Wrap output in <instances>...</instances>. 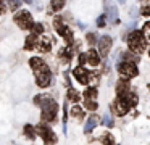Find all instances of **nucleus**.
<instances>
[{"label":"nucleus","mask_w":150,"mask_h":145,"mask_svg":"<svg viewBox=\"0 0 150 145\" xmlns=\"http://www.w3.org/2000/svg\"><path fill=\"white\" fill-rule=\"evenodd\" d=\"M13 21L16 23V26L20 29H23V31L31 29L34 24L33 16H31V13L28 11V10H16V13H15V16H13Z\"/></svg>","instance_id":"4"},{"label":"nucleus","mask_w":150,"mask_h":145,"mask_svg":"<svg viewBox=\"0 0 150 145\" xmlns=\"http://www.w3.org/2000/svg\"><path fill=\"white\" fill-rule=\"evenodd\" d=\"M123 58H124V61H131V63H137L139 61V58H140V55H137V53H134V52H126V53L123 55Z\"/></svg>","instance_id":"20"},{"label":"nucleus","mask_w":150,"mask_h":145,"mask_svg":"<svg viewBox=\"0 0 150 145\" xmlns=\"http://www.w3.org/2000/svg\"><path fill=\"white\" fill-rule=\"evenodd\" d=\"M142 35L145 37V40L147 42H150V21H147L145 24H144V28H142Z\"/></svg>","instance_id":"25"},{"label":"nucleus","mask_w":150,"mask_h":145,"mask_svg":"<svg viewBox=\"0 0 150 145\" xmlns=\"http://www.w3.org/2000/svg\"><path fill=\"white\" fill-rule=\"evenodd\" d=\"M36 45H37V34L31 32L26 37V42H24V50H34Z\"/></svg>","instance_id":"14"},{"label":"nucleus","mask_w":150,"mask_h":145,"mask_svg":"<svg viewBox=\"0 0 150 145\" xmlns=\"http://www.w3.org/2000/svg\"><path fill=\"white\" fill-rule=\"evenodd\" d=\"M5 0H0V15H5Z\"/></svg>","instance_id":"33"},{"label":"nucleus","mask_w":150,"mask_h":145,"mask_svg":"<svg viewBox=\"0 0 150 145\" xmlns=\"http://www.w3.org/2000/svg\"><path fill=\"white\" fill-rule=\"evenodd\" d=\"M118 73L121 74V77L123 79H132V77H136L137 74H139V71H137V66L136 63H131V61H123V63L118 64Z\"/></svg>","instance_id":"6"},{"label":"nucleus","mask_w":150,"mask_h":145,"mask_svg":"<svg viewBox=\"0 0 150 145\" xmlns=\"http://www.w3.org/2000/svg\"><path fill=\"white\" fill-rule=\"evenodd\" d=\"M102 124L107 126V127H113L115 122H113V118H111L110 113H107V115H103V118H102Z\"/></svg>","instance_id":"23"},{"label":"nucleus","mask_w":150,"mask_h":145,"mask_svg":"<svg viewBox=\"0 0 150 145\" xmlns=\"http://www.w3.org/2000/svg\"><path fill=\"white\" fill-rule=\"evenodd\" d=\"M34 103L40 106V118L42 122H53L57 119V113H58V105L57 102L47 93H40V95L34 97Z\"/></svg>","instance_id":"1"},{"label":"nucleus","mask_w":150,"mask_h":145,"mask_svg":"<svg viewBox=\"0 0 150 145\" xmlns=\"http://www.w3.org/2000/svg\"><path fill=\"white\" fill-rule=\"evenodd\" d=\"M71 116H74V118H79V119H81V118H82V110L79 108V106H73Z\"/></svg>","instance_id":"29"},{"label":"nucleus","mask_w":150,"mask_h":145,"mask_svg":"<svg viewBox=\"0 0 150 145\" xmlns=\"http://www.w3.org/2000/svg\"><path fill=\"white\" fill-rule=\"evenodd\" d=\"M7 3H8V8H10L11 11H16L21 5V0H7Z\"/></svg>","instance_id":"26"},{"label":"nucleus","mask_w":150,"mask_h":145,"mask_svg":"<svg viewBox=\"0 0 150 145\" xmlns=\"http://www.w3.org/2000/svg\"><path fill=\"white\" fill-rule=\"evenodd\" d=\"M105 21H107V16H105V15L98 16V18H97V26H98V28H103V26L107 24Z\"/></svg>","instance_id":"31"},{"label":"nucleus","mask_w":150,"mask_h":145,"mask_svg":"<svg viewBox=\"0 0 150 145\" xmlns=\"http://www.w3.org/2000/svg\"><path fill=\"white\" fill-rule=\"evenodd\" d=\"M29 66L34 71V77H36V82L39 87H49L50 81H52V73H50V68L40 60L39 57H33L29 60Z\"/></svg>","instance_id":"2"},{"label":"nucleus","mask_w":150,"mask_h":145,"mask_svg":"<svg viewBox=\"0 0 150 145\" xmlns=\"http://www.w3.org/2000/svg\"><path fill=\"white\" fill-rule=\"evenodd\" d=\"M140 15H144V16H150V0H144L142 8H140Z\"/></svg>","instance_id":"24"},{"label":"nucleus","mask_w":150,"mask_h":145,"mask_svg":"<svg viewBox=\"0 0 150 145\" xmlns=\"http://www.w3.org/2000/svg\"><path fill=\"white\" fill-rule=\"evenodd\" d=\"M73 76L76 77V81H78L79 84H89V76H91V71H87L84 66H78L73 69Z\"/></svg>","instance_id":"8"},{"label":"nucleus","mask_w":150,"mask_h":145,"mask_svg":"<svg viewBox=\"0 0 150 145\" xmlns=\"http://www.w3.org/2000/svg\"><path fill=\"white\" fill-rule=\"evenodd\" d=\"M24 2H26V3H31V2H33V0H24Z\"/></svg>","instance_id":"35"},{"label":"nucleus","mask_w":150,"mask_h":145,"mask_svg":"<svg viewBox=\"0 0 150 145\" xmlns=\"http://www.w3.org/2000/svg\"><path fill=\"white\" fill-rule=\"evenodd\" d=\"M53 28H55V31L58 32L60 35H63V37H65V35L68 34L69 31H71V29H69L68 26H66V23L63 21V19L60 18V16H57V18L53 19Z\"/></svg>","instance_id":"9"},{"label":"nucleus","mask_w":150,"mask_h":145,"mask_svg":"<svg viewBox=\"0 0 150 145\" xmlns=\"http://www.w3.org/2000/svg\"><path fill=\"white\" fill-rule=\"evenodd\" d=\"M36 132L42 137V140H44V144H45V145H53L57 142L55 132L50 129V126H47V122H40V124L36 127Z\"/></svg>","instance_id":"5"},{"label":"nucleus","mask_w":150,"mask_h":145,"mask_svg":"<svg viewBox=\"0 0 150 145\" xmlns=\"http://www.w3.org/2000/svg\"><path fill=\"white\" fill-rule=\"evenodd\" d=\"M149 90H150V84H149Z\"/></svg>","instance_id":"37"},{"label":"nucleus","mask_w":150,"mask_h":145,"mask_svg":"<svg viewBox=\"0 0 150 145\" xmlns=\"http://www.w3.org/2000/svg\"><path fill=\"white\" fill-rule=\"evenodd\" d=\"M97 89L95 87H89V89L84 90V100H95L97 98Z\"/></svg>","instance_id":"19"},{"label":"nucleus","mask_w":150,"mask_h":145,"mask_svg":"<svg viewBox=\"0 0 150 145\" xmlns=\"http://www.w3.org/2000/svg\"><path fill=\"white\" fill-rule=\"evenodd\" d=\"M36 47H37V50H39L40 53H47V52H50V40L47 37H44Z\"/></svg>","instance_id":"17"},{"label":"nucleus","mask_w":150,"mask_h":145,"mask_svg":"<svg viewBox=\"0 0 150 145\" xmlns=\"http://www.w3.org/2000/svg\"><path fill=\"white\" fill-rule=\"evenodd\" d=\"M113 110H115V113H116L118 116H124L127 111H129V106L118 97V98L115 100V103H113Z\"/></svg>","instance_id":"11"},{"label":"nucleus","mask_w":150,"mask_h":145,"mask_svg":"<svg viewBox=\"0 0 150 145\" xmlns=\"http://www.w3.org/2000/svg\"><path fill=\"white\" fill-rule=\"evenodd\" d=\"M79 66H84L86 63H87V57H86V53H79Z\"/></svg>","instance_id":"32"},{"label":"nucleus","mask_w":150,"mask_h":145,"mask_svg":"<svg viewBox=\"0 0 150 145\" xmlns=\"http://www.w3.org/2000/svg\"><path fill=\"white\" fill-rule=\"evenodd\" d=\"M124 39L127 40V45H129V50L131 52H134V53H137V55H142L144 52H145L147 40H145V37L142 35V32H140V31L129 32V35H126Z\"/></svg>","instance_id":"3"},{"label":"nucleus","mask_w":150,"mask_h":145,"mask_svg":"<svg viewBox=\"0 0 150 145\" xmlns=\"http://www.w3.org/2000/svg\"><path fill=\"white\" fill-rule=\"evenodd\" d=\"M31 31H33L34 34H37V35L42 34V32H44V24H40V23H34L33 28H31Z\"/></svg>","instance_id":"27"},{"label":"nucleus","mask_w":150,"mask_h":145,"mask_svg":"<svg viewBox=\"0 0 150 145\" xmlns=\"http://www.w3.org/2000/svg\"><path fill=\"white\" fill-rule=\"evenodd\" d=\"M86 39H87L89 45H95V42H97V34H94V32H89V34L86 35Z\"/></svg>","instance_id":"28"},{"label":"nucleus","mask_w":150,"mask_h":145,"mask_svg":"<svg viewBox=\"0 0 150 145\" xmlns=\"http://www.w3.org/2000/svg\"><path fill=\"white\" fill-rule=\"evenodd\" d=\"M111 45H113V39L110 35H102L98 39V55L100 57H108L111 50Z\"/></svg>","instance_id":"7"},{"label":"nucleus","mask_w":150,"mask_h":145,"mask_svg":"<svg viewBox=\"0 0 150 145\" xmlns=\"http://www.w3.org/2000/svg\"><path fill=\"white\" fill-rule=\"evenodd\" d=\"M24 135H26L28 139H31V140H34V137H36V129L31 124H26L24 126Z\"/></svg>","instance_id":"21"},{"label":"nucleus","mask_w":150,"mask_h":145,"mask_svg":"<svg viewBox=\"0 0 150 145\" xmlns=\"http://www.w3.org/2000/svg\"><path fill=\"white\" fill-rule=\"evenodd\" d=\"M86 57H87V63L92 64V66H98V64H100V55H98V52L94 50V48H91V50L86 53Z\"/></svg>","instance_id":"12"},{"label":"nucleus","mask_w":150,"mask_h":145,"mask_svg":"<svg viewBox=\"0 0 150 145\" xmlns=\"http://www.w3.org/2000/svg\"><path fill=\"white\" fill-rule=\"evenodd\" d=\"M84 108L89 110V111H95L98 108V105L95 100H84Z\"/></svg>","instance_id":"22"},{"label":"nucleus","mask_w":150,"mask_h":145,"mask_svg":"<svg viewBox=\"0 0 150 145\" xmlns=\"http://www.w3.org/2000/svg\"><path fill=\"white\" fill-rule=\"evenodd\" d=\"M118 2H120V3H126V0H118Z\"/></svg>","instance_id":"34"},{"label":"nucleus","mask_w":150,"mask_h":145,"mask_svg":"<svg viewBox=\"0 0 150 145\" xmlns=\"http://www.w3.org/2000/svg\"><path fill=\"white\" fill-rule=\"evenodd\" d=\"M118 97H120V98L123 100V102L126 103L127 106H129V110H131V108H134V106L137 105V102H139L137 95H136V93H132L131 90H129V92H126V93H123V95H118Z\"/></svg>","instance_id":"10"},{"label":"nucleus","mask_w":150,"mask_h":145,"mask_svg":"<svg viewBox=\"0 0 150 145\" xmlns=\"http://www.w3.org/2000/svg\"><path fill=\"white\" fill-rule=\"evenodd\" d=\"M102 142H103L105 145H113V137H111L110 134H103L102 135Z\"/></svg>","instance_id":"30"},{"label":"nucleus","mask_w":150,"mask_h":145,"mask_svg":"<svg viewBox=\"0 0 150 145\" xmlns=\"http://www.w3.org/2000/svg\"><path fill=\"white\" fill-rule=\"evenodd\" d=\"M149 57H150V48H149Z\"/></svg>","instance_id":"36"},{"label":"nucleus","mask_w":150,"mask_h":145,"mask_svg":"<svg viewBox=\"0 0 150 145\" xmlns=\"http://www.w3.org/2000/svg\"><path fill=\"white\" fill-rule=\"evenodd\" d=\"M97 124H98V116L97 115H92L91 118L87 119V122H86L84 132H86V134H91V132L95 129V126H97Z\"/></svg>","instance_id":"15"},{"label":"nucleus","mask_w":150,"mask_h":145,"mask_svg":"<svg viewBox=\"0 0 150 145\" xmlns=\"http://www.w3.org/2000/svg\"><path fill=\"white\" fill-rule=\"evenodd\" d=\"M66 98H68L69 102H73V103H78L79 100H81V95H79L78 90H74L73 87H69V89H68V93H66Z\"/></svg>","instance_id":"18"},{"label":"nucleus","mask_w":150,"mask_h":145,"mask_svg":"<svg viewBox=\"0 0 150 145\" xmlns=\"http://www.w3.org/2000/svg\"><path fill=\"white\" fill-rule=\"evenodd\" d=\"M129 90H131L129 81H127V79H123V77H121V79L116 82V93H118V95H123V93L129 92Z\"/></svg>","instance_id":"13"},{"label":"nucleus","mask_w":150,"mask_h":145,"mask_svg":"<svg viewBox=\"0 0 150 145\" xmlns=\"http://www.w3.org/2000/svg\"><path fill=\"white\" fill-rule=\"evenodd\" d=\"M107 15H108V19L116 24L118 23V10H116V6L111 5V3H108L107 5Z\"/></svg>","instance_id":"16"}]
</instances>
